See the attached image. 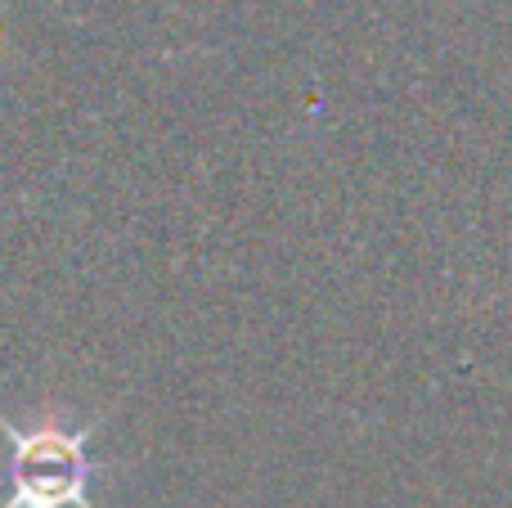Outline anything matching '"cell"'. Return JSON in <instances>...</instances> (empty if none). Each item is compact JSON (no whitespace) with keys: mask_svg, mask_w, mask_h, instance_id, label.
<instances>
[{"mask_svg":"<svg viewBox=\"0 0 512 508\" xmlns=\"http://www.w3.org/2000/svg\"><path fill=\"white\" fill-rule=\"evenodd\" d=\"M99 423L90 419L72 428L59 410H45L32 428H18L0 414V437L14 455V486H9L0 508H99L90 504V482H95V441Z\"/></svg>","mask_w":512,"mask_h":508,"instance_id":"cell-1","label":"cell"}]
</instances>
